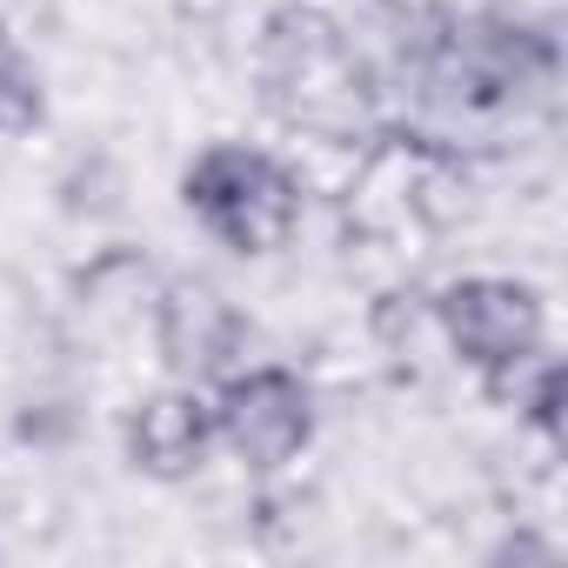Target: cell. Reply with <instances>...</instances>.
I'll use <instances>...</instances> for the list:
<instances>
[{
	"mask_svg": "<svg viewBox=\"0 0 568 568\" xmlns=\"http://www.w3.org/2000/svg\"><path fill=\"white\" fill-rule=\"evenodd\" d=\"M48 121V81L0 21V134H34Z\"/></svg>",
	"mask_w": 568,
	"mask_h": 568,
	"instance_id": "obj_9",
	"label": "cell"
},
{
	"mask_svg": "<svg viewBox=\"0 0 568 568\" xmlns=\"http://www.w3.org/2000/svg\"><path fill=\"white\" fill-rule=\"evenodd\" d=\"M207 408H214V442L254 475H281L315 442V388L281 362H247L214 375Z\"/></svg>",
	"mask_w": 568,
	"mask_h": 568,
	"instance_id": "obj_3",
	"label": "cell"
},
{
	"mask_svg": "<svg viewBox=\"0 0 568 568\" xmlns=\"http://www.w3.org/2000/svg\"><path fill=\"white\" fill-rule=\"evenodd\" d=\"M181 207L227 247V254H281L302 227V181L288 161L247 148V141H207L181 168Z\"/></svg>",
	"mask_w": 568,
	"mask_h": 568,
	"instance_id": "obj_1",
	"label": "cell"
},
{
	"mask_svg": "<svg viewBox=\"0 0 568 568\" xmlns=\"http://www.w3.org/2000/svg\"><path fill=\"white\" fill-rule=\"evenodd\" d=\"M488 395L495 402H508L541 442H561V362L541 348V355H528L521 368H508L501 382H488Z\"/></svg>",
	"mask_w": 568,
	"mask_h": 568,
	"instance_id": "obj_8",
	"label": "cell"
},
{
	"mask_svg": "<svg viewBox=\"0 0 568 568\" xmlns=\"http://www.w3.org/2000/svg\"><path fill=\"white\" fill-rule=\"evenodd\" d=\"M121 448H128V468L148 475V481H194L207 468V455L221 448L214 442V408L194 382H174V388H154L128 408L121 422Z\"/></svg>",
	"mask_w": 568,
	"mask_h": 568,
	"instance_id": "obj_6",
	"label": "cell"
},
{
	"mask_svg": "<svg viewBox=\"0 0 568 568\" xmlns=\"http://www.w3.org/2000/svg\"><path fill=\"white\" fill-rule=\"evenodd\" d=\"M548 81H555V41L508 21H455L428 54V88L468 114H495L515 108L521 94H548Z\"/></svg>",
	"mask_w": 568,
	"mask_h": 568,
	"instance_id": "obj_5",
	"label": "cell"
},
{
	"mask_svg": "<svg viewBox=\"0 0 568 568\" xmlns=\"http://www.w3.org/2000/svg\"><path fill=\"white\" fill-rule=\"evenodd\" d=\"M261 94L281 121L315 134H348L368 114V74L348 34L315 8H281L261 28Z\"/></svg>",
	"mask_w": 568,
	"mask_h": 568,
	"instance_id": "obj_2",
	"label": "cell"
},
{
	"mask_svg": "<svg viewBox=\"0 0 568 568\" xmlns=\"http://www.w3.org/2000/svg\"><path fill=\"white\" fill-rule=\"evenodd\" d=\"M435 328L455 348V362L475 368L488 388L548 348V302L515 274H462L435 295Z\"/></svg>",
	"mask_w": 568,
	"mask_h": 568,
	"instance_id": "obj_4",
	"label": "cell"
},
{
	"mask_svg": "<svg viewBox=\"0 0 568 568\" xmlns=\"http://www.w3.org/2000/svg\"><path fill=\"white\" fill-rule=\"evenodd\" d=\"M154 342H161V362L181 382H214L241 355V315L207 281H168V295L154 308Z\"/></svg>",
	"mask_w": 568,
	"mask_h": 568,
	"instance_id": "obj_7",
	"label": "cell"
}]
</instances>
